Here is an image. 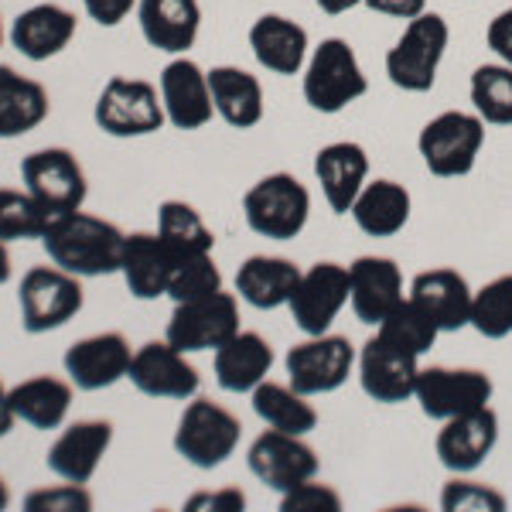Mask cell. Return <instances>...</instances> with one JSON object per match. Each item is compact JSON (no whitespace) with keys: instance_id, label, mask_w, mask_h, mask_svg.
I'll return each mask as SVG.
<instances>
[{"instance_id":"cb8c5ba5","label":"cell","mask_w":512,"mask_h":512,"mask_svg":"<svg viewBox=\"0 0 512 512\" xmlns=\"http://www.w3.org/2000/svg\"><path fill=\"white\" fill-rule=\"evenodd\" d=\"M253 59L274 76H297L311 55L308 28L287 14H260L250 28Z\"/></svg>"},{"instance_id":"5b68a950","label":"cell","mask_w":512,"mask_h":512,"mask_svg":"<svg viewBox=\"0 0 512 512\" xmlns=\"http://www.w3.org/2000/svg\"><path fill=\"white\" fill-rule=\"evenodd\" d=\"M239 437H243V424H239L233 410H226L222 403L209 400V396H192L185 414L178 420L175 451L188 465L212 472V468L226 465L233 458L239 448Z\"/></svg>"},{"instance_id":"8fae6325","label":"cell","mask_w":512,"mask_h":512,"mask_svg":"<svg viewBox=\"0 0 512 512\" xmlns=\"http://www.w3.org/2000/svg\"><path fill=\"white\" fill-rule=\"evenodd\" d=\"M21 181L48 216H65V212L82 209L89 195L86 171L76 161V154L65 147H41L21 161Z\"/></svg>"},{"instance_id":"e575fe53","label":"cell","mask_w":512,"mask_h":512,"mask_svg":"<svg viewBox=\"0 0 512 512\" xmlns=\"http://www.w3.org/2000/svg\"><path fill=\"white\" fill-rule=\"evenodd\" d=\"M158 236L175 253V260L216 250V233L205 226L202 212L181 198H168L158 209Z\"/></svg>"},{"instance_id":"f35d334b","label":"cell","mask_w":512,"mask_h":512,"mask_svg":"<svg viewBox=\"0 0 512 512\" xmlns=\"http://www.w3.org/2000/svg\"><path fill=\"white\" fill-rule=\"evenodd\" d=\"M45 209L28 192L0 188V243H18V239H41L48 229Z\"/></svg>"},{"instance_id":"ba28073f","label":"cell","mask_w":512,"mask_h":512,"mask_svg":"<svg viewBox=\"0 0 512 512\" xmlns=\"http://www.w3.org/2000/svg\"><path fill=\"white\" fill-rule=\"evenodd\" d=\"M359 352L345 335H308L284 355L287 383L304 396H325L349 383Z\"/></svg>"},{"instance_id":"d6986e66","label":"cell","mask_w":512,"mask_h":512,"mask_svg":"<svg viewBox=\"0 0 512 512\" xmlns=\"http://www.w3.org/2000/svg\"><path fill=\"white\" fill-rule=\"evenodd\" d=\"M499 444V414L492 407L472 410V414L451 417L441 424L434 441L437 461L451 475H472L485 465V458Z\"/></svg>"},{"instance_id":"816d5d0a","label":"cell","mask_w":512,"mask_h":512,"mask_svg":"<svg viewBox=\"0 0 512 512\" xmlns=\"http://www.w3.org/2000/svg\"><path fill=\"white\" fill-rule=\"evenodd\" d=\"M7 506H11V489H7V482L0 478V512H4Z\"/></svg>"},{"instance_id":"c3c4849f","label":"cell","mask_w":512,"mask_h":512,"mask_svg":"<svg viewBox=\"0 0 512 512\" xmlns=\"http://www.w3.org/2000/svg\"><path fill=\"white\" fill-rule=\"evenodd\" d=\"M14 410H11V390L4 386V379H0V437H7L14 431Z\"/></svg>"},{"instance_id":"d6a6232c","label":"cell","mask_w":512,"mask_h":512,"mask_svg":"<svg viewBox=\"0 0 512 512\" xmlns=\"http://www.w3.org/2000/svg\"><path fill=\"white\" fill-rule=\"evenodd\" d=\"M72 407V383L59 376H31L11 390V410L35 431H55Z\"/></svg>"},{"instance_id":"d590c367","label":"cell","mask_w":512,"mask_h":512,"mask_svg":"<svg viewBox=\"0 0 512 512\" xmlns=\"http://www.w3.org/2000/svg\"><path fill=\"white\" fill-rule=\"evenodd\" d=\"M472 110L492 127H512V69L506 62H485L468 82Z\"/></svg>"},{"instance_id":"836d02e7","label":"cell","mask_w":512,"mask_h":512,"mask_svg":"<svg viewBox=\"0 0 512 512\" xmlns=\"http://www.w3.org/2000/svg\"><path fill=\"white\" fill-rule=\"evenodd\" d=\"M253 414L263 420L274 431L287 434H311L318 427V410L311 407V396L297 393L291 383H274V379H263L260 386L250 393Z\"/></svg>"},{"instance_id":"30bf717a","label":"cell","mask_w":512,"mask_h":512,"mask_svg":"<svg viewBox=\"0 0 512 512\" xmlns=\"http://www.w3.org/2000/svg\"><path fill=\"white\" fill-rule=\"evenodd\" d=\"M492 376L485 369L472 366H420L414 400L420 403L424 417L451 420L461 414H472L492 403Z\"/></svg>"},{"instance_id":"7c38bea8","label":"cell","mask_w":512,"mask_h":512,"mask_svg":"<svg viewBox=\"0 0 512 512\" xmlns=\"http://www.w3.org/2000/svg\"><path fill=\"white\" fill-rule=\"evenodd\" d=\"M239 332V301L236 294L216 291L198 301L175 304L168 321V338L181 352H216Z\"/></svg>"},{"instance_id":"52a82bcc","label":"cell","mask_w":512,"mask_h":512,"mask_svg":"<svg viewBox=\"0 0 512 512\" xmlns=\"http://www.w3.org/2000/svg\"><path fill=\"white\" fill-rule=\"evenodd\" d=\"M96 127L110 137H147L168 123L161 103V89L147 79L113 76L96 99Z\"/></svg>"},{"instance_id":"f6af8a7d","label":"cell","mask_w":512,"mask_h":512,"mask_svg":"<svg viewBox=\"0 0 512 512\" xmlns=\"http://www.w3.org/2000/svg\"><path fill=\"white\" fill-rule=\"evenodd\" d=\"M86 14L99 28H117L120 21H127V14L137 7V0H82Z\"/></svg>"},{"instance_id":"5bb4252c","label":"cell","mask_w":512,"mask_h":512,"mask_svg":"<svg viewBox=\"0 0 512 512\" xmlns=\"http://www.w3.org/2000/svg\"><path fill=\"white\" fill-rule=\"evenodd\" d=\"M349 304V267L335 260H321L301 274V284L291 297L294 325L304 335H325Z\"/></svg>"},{"instance_id":"f546056e","label":"cell","mask_w":512,"mask_h":512,"mask_svg":"<svg viewBox=\"0 0 512 512\" xmlns=\"http://www.w3.org/2000/svg\"><path fill=\"white\" fill-rule=\"evenodd\" d=\"M410 212H414V198H410L407 188L393 178H376L366 181V188L352 202L349 216L366 236L390 239L407 229Z\"/></svg>"},{"instance_id":"2e32d148","label":"cell","mask_w":512,"mask_h":512,"mask_svg":"<svg viewBox=\"0 0 512 512\" xmlns=\"http://www.w3.org/2000/svg\"><path fill=\"white\" fill-rule=\"evenodd\" d=\"M359 383L362 393L376 403H407L414 400L417 373H420V355L400 349V345L386 342L383 335H373L359 349Z\"/></svg>"},{"instance_id":"4dcf8cb0","label":"cell","mask_w":512,"mask_h":512,"mask_svg":"<svg viewBox=\"0 0 512 512\" xmlns=\"http://www.w3.org/2000/svg\"><path fill=\"white\" fill-rule=\"evenodd\" d=\"M209 89L212 106L233 130H253L267 113V99H263V86L253 72L239 69V65H216L209 69Z\"/></svg>"},{"instance_id":"8992f818","label":"cell","mask_w":512,"mask_h":512,"mask_svg":"<svg viewBox=\"0 0 512 512\" xmlns=\"http://www.w3.org/2000/svg\"><path fill=\"white\" fill-rule=\"evenodd\" d=\"M243 219L256 236L263 239H297L311 219V192L287 171L260 178L243 195Z\"/></svg>"},{"instance_id":"8d00e7d4","label":"cell","mask_w":512,"mask_h":512,"mask_svg":"<svg viewBox=\"0 0 512 512\" xmlns=\"http://www.w3.org/2000/svg\"><path fill=\"white\" fill-rule=\"evenodd\" d=\"M472 328L482 338H509L512 335V274L489 280L472 297Z\"/></svg>"},{"instance_id":"7a4b0ae2","label":"cell","mask_w":512,"mask_h":512,"mask_svg":"<svg viewBox=\"0 0 512 512\" xmlns=\"http://www.w3.org/2000/svg\"><path fill=\"white\" fill-rule=\"evenodd\" d=\"M304 103L315 113L335 117V113L349 110L369 93V79L362 69L359 55L345 38H325L318 48H311L308 65L301 76Z\"/></svg>"},{"instance_id":"6da1fadb","label":"cell","mask_w":512,"mask_h":512,"mask_svg":"<svg viewBox=\"0 0 512 512\" xmlns=\"http://www.w3.org/2000/svg\"><path fill=\"white\" fill-rule=\"evenodd\" d=\"M123 236L113 222L89 216V212H65L48 222L41 246L55 267L69 270L76 277H106L120 274Z\"/></svg>"},{"instance_id":"44dd1931","label":"cell","mask_w":512,"mask_h":512,"mask_svg":"<svg viewBox=\"0 0 512 512\" xmlns=\"http://www.w3.org/2000/svg\"><path fill=\"white\" fill-rule=\"evenodd\" d=\"M410 301L437 325V332H458L472 325V297L468 280L451 267H431L410 280Z\"/></svg>"},{"instance_id":"b9f144b4","label":"cell","mask_w":512,"mask_h":512,"mask_svg":"<svg viewBox=\"0 0 512 512\" xmlns=\"http://www.w3.org/2000/svg\"><path fill=\"white\" fill-rule=\"evenodd\" d=\"M24 509L28 512H89L93 509V495L86 492V485L65 482L55 489H38L24 495Z\"/></svg>"},{"instance_id":"ac0fdd59","label":"cell","mask_w":512,"mask_h":512,"mask_svg":"<svg viewBox=\"0 0 512 512\" xmlns=\"http://www.w3.org/2000/svg\"><path fill=\"white\" fill-rule=\"evenodd\" d=\"M164 117L175 130H202L205 123L216 117V106H212V89H209V72L188 55H175L161 69L158 79Z\"/></svg>"},{"instance_id":"ab89813d","label":"cell","mask_w":512,"mask_h":512,"mask_svg":"<svg viewBox=\"0 0 512 512\" xmlns=\"http://www.w3.org/2000/svg\"><path fill=\"white\" fill-rule=\"evenodd\" d=\"M216 291H222V270L216 267L212 253L185 256V260H178L175 270H171L168 297L175 304L198 301V297H209Z\"/></svg>"},{"instance_id":"9c48e42d","label":"cell","mask_w":512,"mask_h":512,"mask_svg":"<svg viewBox=\"0 0 512 512\" xmlns=\"http://www.w3.org/2000/svg\"><path fill=\"white\" fill-rule=\"evenodd\" d=\"M82 301H86V294H82L76 274H69L62 267H31L18 287L24 332L45 335L69 325L82 311Z\"/></svg>"},{"instance_id":"7402d4cb","label":"cell","mask_w":512,"mask_h":512,"mask_svg":"<svg viewBox=\"0 0 512 512\" xmlns=\"http://www.w3.org/2000/svg\"><path fill=\"white\" fill-rule=\"evenodd\" d=\"M113 441V424L110 420H76L72 427H65L59 441L48 448V472L59 475L62 482L86 485L93 482L99 461L110 451Z\"/></svg>"},{"instance_id":"4316f807","label":"cell","mask_w":512,"mask_h":512,"mask_svg":"<svg viewBox=\"0 0 512 512\" xmlns=\"http://www.w3.org/2000/svg\"><path fill=\"white\" fill-rule=\"evenodd\" d=\"M137 21L151 48L185 55L202 28V7L198 0H137Z\"/></svg>"},{"instance_id":"603a6c76","label":"cell","mask_w":512,"mask_h":512,"mask_svg":"<svg viewBox=\"0 0 512 512\" xmlns=\"http://www.w3.org/2000/svg\"><path fill=\"white\" fill-rule=\"evenodd\" d=\"M315 178L321 185L328 209L335 216H349L352 202L369 181V154L355 140H335L315 154Z\"/></svg>"},{"instance_id":"f5cc1de1","label":"cell","mask_w":512,"mask_h":512,"mask_svg":"<svg viewBox=\"0 0 512 512\" xmlns=\"http://www.w3.org/2000/svg\"><path fill=\"white\" fill-rule=\"evenodd\" d=\"M0 45H4V21H0Z\"/></svg>"},{"instance_id":"74e56055","label":"cell","mask_w":512,"mask_h":512,"mask_svg":"<svg viewBox=\"0 0 512 512\" xmlns=\"http://www.w3.org/2000/svg\"><path fill=\"white\" fill-rule=\"evenodd\" d=\"M376 335H383L386 342H393V345H400V349H407V352H414V355H424L427 349H434V342H437V325L431 318L424 315V311L417 308L414 301H403L400 308L390 311L383 321L376 325Z\"/></svg>"},{"instance_id":"ee69618b","label":"cell","mask_w":512,"mask_h":512,"mask_svg":"<svg viewBox=\"0 0 512 512\" xmlns=\"http://www.w3.org/2000/svg\"><path fill=\"white\" fill-rule=\"evenodd\" d=\"M485 45L492 48V55L499 62H506L512 69V7L499 11L485 28Z\"/></svg>"},{"instance_id":"f1b7e54d","label":"cell","mask_w":512,"mask_h":512,"mask_svg":"<svg viewBox=\"0 0 512 512\" xmlns=\"http://www.w3.org/2000/svg\"><path fill=\"white\" fill-rule=\"evenodd\" d=\"M216 383L226 393H253L274 369V345L260 332H239L216 349Z\"/></svg>"},{"instance_id":"7dc6e473","label":"cell","mask_w":512,"mask_h":512,"mask_svg":"<svg viewBox=\"0 0 512 512\" xmlns=\"http://www.w3.org/2000/svg\"><path fill=\"white\" fill-rule=\"evenodd\" d=\"M366 7L376 14H386V18L410 21V18H417V14L427 11V0H366Z\"/></svg>"},{"instance_id":"681fc988","label":"cell","mask_w":512,"mask_h":512,"mask_svg":"<svg viewBox=\"0 0 512 512\" xmlns=\"http://www.w3.org/2000/svg\"><path fill=\"white\" fill-rule=\"evenodd\" d=\"M315 4H318L321 14H328V18H338V14H349V11H355V7H362L366 0H315Z\"/></svg>"},{"instance_id":"83f0119b","label":"cell","mask_w":512,"mask_h":512,"mask_svg":"<svg viewBox=\"0 0 512 512\" xmlns=\"http://www.w3.org/2000/svg\"><path fill=\"white\" fill-rule=\"evenodd\" d=\"M72 38H76V14L59 4H35L11 24V45L31 62L55 59L69 48Z\"/></svg>"},{"instance_id":"484cf974","label":"cell","mask_w":512,"mask_h":512,"mask_svg":"<svg viewBox=\"0 0 512 512\" xmlns=\"http://www.w3.org/2000/svg\"><path fill=\"white\" fill-rule=\"evenodd\" d=\"M175 263V253L164 246L158 233H130L123 239L120 274L127 291L137 301H158V297L168 294V280Z\"/></svg>"},{"instance_id":"bcb514c9","label":"cell","mask_w":512,"mask_h":512,"mask_svg":"<svg viewBox=\"0 0 512 512\" xmlns=\"http://www.w3.org/2000/svg\"><path fill=\"white\" fill-rule=\"evenodd\" d=\"M185 509H212V512H239L246 509V495L239 489H219V492H195L185 502Z\"/></svg>"},{"instance_id":"3957f363","label":"cell","mask_w":512,"mask_h":512,"mask_svg":"<svg viewBox=\"0 0 512 512\" xmlns=\"http://www.w3.org/2000/svg\"><path fill=\"white\" fill-rule=\"evenodd\" d=\"M448 45H451V28L444 21V14L437 11L417 14V18L407 21L403 35L386 52V76L403 93H414V96L431 93L444 55H448Z\"/></svg>"},{"instance_id":"d4e9b609","label":"cell","mask_w":512,"mask_h":512,"mask_svg":"<svg viewBox=\"0 0 512 512\" xmlns=\"http://www.w3.org/2000/svg\"><path fill=\"white\" fill-rule=\"evenodd\" d=\"M301 274L304 270L287 256H246L236 270V294L256 311H277L284 304H291L297 284H301Z\"/></svg>"},{"instance_id":"ffe728a7","label":"cell","mask_w":512,"mask_h":512,"mask_svg":"<svg viewBox=\"0 0 512 512\" xmlns=\"http://www.w3.org/2000/svg\"><path fill=\"white\" fill-rule=\"evenodd\" d=\"M407 301L403 294V274L390 256H355L349 263V304L362 325H379L390 311Z\"/></svg>"},{"instance_id":"e0dca14e","label":"cell","mask_w":512,"mask_h":512,"mask_svg":"<svg viewBox=\"0 0 512 512\" xmlns=\"http://www.w3.org/2000/svg\"><path fill=\"white\" fill-rule=\"evenodd\" d=\"M130 359H134V349H130L127 338L120 332H99L69 345L62 366L76 390L96 393V390H110L120 379H127Z\"/></svg>"},{"instance_id":"1f68e13d","label":"cell","mask_w":512,"mask_h":512,"mask_svg":"<svg viewBox=\"0 0 512 512\" xmlns=\"http://www.w3.org/2000/svg\"><path fill=\"white\" fill-rule=\"evenodd\" d=\"M48 89L41 82L21 76L11 65H0V140L31 134L48 120Z\"/></svg>"},{"instance_id":"7bdbcfd3","label":"cell","mask_w":512,"mask_h":512,"mask_svg":"<svg viewBox=\"0 0 512 512\" xmlns=\"http://www.w3.org/2000/svg\"><path fill=\"white\" fill-rule=\"evenodd\" d=\"M280 509L284 512H304V509H342V495L335 492V485H325L318 478H308L297 489L280 495Z\"/></svg>"},{"instance_id":"4fadbf2b","label":"cell","mask_w":512,"mask_h":512,"mask_svg":"<svg viewBox=\"0 0 512 512\" xmlns=\"http://www.w3.org/2000/svg\"><path fill=\"white\" fill-rule=\"evenodd\" d=\"M246 465L250 472L260 478L267 489L274 492H291L308 478H318V451L304 441L301 434H287V431H263L246 451Z\"/></svg>"},{"instance_id":"277c9868","label":"cell","mask_w":512,"mask_h":512,"mask_svg":"<svg viewBox=\"0 0 512 512\" xmlns=\"http://www.w3.org/2000/svg\"><path fill=\"white\" fill-rule=\"evenodd\" d=\"M485 147V120L472 110H444L424 123L417 151L434 178H465Z\"/></svg>"},{"instance_id":"f907efd6","label":"cell","mask_w":512,"mask_h":512,"mask_svg":"<svg viewBox=\"0 0 512 512\" xmlns=\"http://www.w3.org/2000/svg\"><path fill=\"white\" fill-rule=\"evenodd\" d=\"M11 253H7V243H0V284H7L11 280Z\"/></svg>"},{"instance_id":"60d3db41","label":"cell","mask_w":512,"mask_h":512,"mask_svg":"<svg viewBox=\"0 0 512 512\" xmlns=\"http://www.w3.org/2000/svg\"><path fill=\"white\" fill-rule=\"evenodd\" d=\"M444 512H502L506 509V495L495 485L472 482L468 475H454L441 492Z\"/></svg>"},{"instance_id":"9a60e30c","label":"cell","mask_w":512,"mask_h":512,"mask_svg":"<svg viewBox=\"0 0 512 512\" xmlns=\"http://www.w3.org/2000/svg\"><path fill=\"white\" fill-rule=\"evenodd\" d=\"M127 379L154 400H192L202 390V376L188 362V352L175 349L168 338L164 342H144L140 349H134Z\"/></svg>"}]
</instances>
